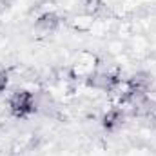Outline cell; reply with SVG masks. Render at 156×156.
I'll use <instances>...</instances> for the list:
<instances>
[{"instance_id": "obj_6", "label": "cell", "mask_w": 156, "mask_h": 156, "mask_svg": "<svg viewBox=\"0 0 156 156\" xmlns=\"http://www.w3.org/2000/svg\"><path fill=\"white\" fill-rule=\"evenodd\" d=\"M0 2H2V4H4V5H5V4H9V2H11V0H0Z\"/></svg>"}, {"instance_id": "obj_1", "label": "cell", "mask_w": 156, "mask_h": 156, "mask_svg": "<svg viewBox=\"0 0 156 156\" xmlns=\"http://www.w3.org/2000/svg\"><path fill=\"white\" fill-rule=\"evenodd\" d=\"M7 107H9L11 115L15 118L24 120V118L31 116V115H35L38 111V100H37V96L31 91L20 89V91H15L9 96Z\"/></svg>"}, {"instance_id": "obj_2", "label": "cell", "mask_w": 156, "mask_h": 156, "mask_svg": "<svg viewBox=\"0 0 156 156\" xmlns=\"http://www.w3.org/2000/svg\"><path fill=\"white\" fill-rule=\"evenodd\" d=\"M58 26H60V20H58V16L55 13H44V15H40L38 18H37V22H35L37 31L42 33V35L55 33L58 29Z\"/></svg>"}, {"instance_id": "obj_5", "label": "cell", "mask_w": 156, "mask_h": 156, "mask_svg": "<svg viewBox=\"0 0 156 156\" xmlns=\"http://www.w3.org/2000/svg\"><path fill=\"white\" fill-rule=\"evenodd\" d=\"M7 82H9L7 73H5V71H0V93H4V91H5V87H7Z\"/></svg>"}, {"instance_id": "obj_3", "label": "cell", "mask_w": 156, "mask_h": 156, "mask_svg": "<svg viewBox=\"0 0 156 156\" xmlns=\"http://www.w3.org/2000/svg\"><path fill=\"white\" fill-rule=\"evenodd\" d=\"M89 83L96 89H102V91H113L118 85V78L109 75V73H98L93 76V80Z\"/></svg>"}, {"instance_id": "obj_4", "label": "cell", "mask_w": 156, "mask_h": 156, "mask_svg": "<svg viewBox=\"0 0 156 156\" xmlns=\"http://www.w3.org/2000/svg\"><path fill=\"white\" fill-rule=\"evenodd\" d=\"M122 122H123V115H122V111H118V109H113V111H109L105 118H104V127L105 129H116L122 125Z\"/></svg>"}]
</instances>
